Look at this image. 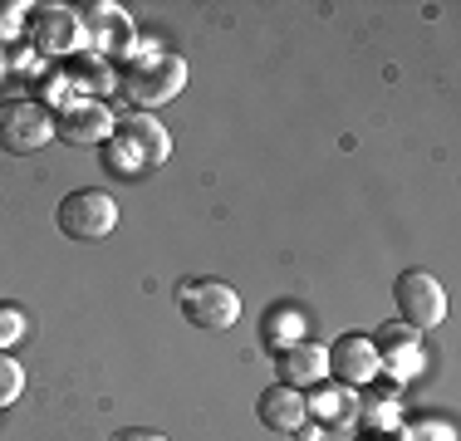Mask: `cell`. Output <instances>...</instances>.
<instances>
[{
    "label": "cell",
    "mask_w": 461,
    "mask_h": 441,
    "mask_svg": "<svg viewBox=\"0 0 461 441\" xmlns=\"http://www.w3.org/2000/svg\"><path fill=\"white\" fill-rule=\"evenodd\" d=\"M84 44H89L94 59H133V20L123 5H89L84 10Z\"/></svg>",
    "instance_id": "cell-7"
},
{
    "label": "cell",
    "mask_w": 461,
    "mask_h": 441,
    "mask_svg": "<svg viewBox=\"0 0 461 441\" xmlns=\"http://www.w3.org/2000/svg\"><path fill=\"white\" fill-rule=\"evenodd\" d=\"M256 412H260V422H266L270 432H304V422H310V402H304V392L285 388V382H270V388L260 392Z\"/></svg>",
    "instance_id": "cell-11"
},
{
    "label": "cell",
    "mask_w": 461,
    "mask_h": 441,
    "mask_svg": "<svg viewBox=\"0 0 461 441\" xmlns=\"http://www.w3.org/2000/svg\"><path fill=\"white\" fill-rule=\"evenodd\" d=\"M15 338H25V314L15 304H0V353H5Z\"/></svg>",
    "instance_id": "cell-17"
},
{
    "label": "cell",
    "mask_w": 461,
    "mask_h": 441,
    "mask_svg": "<svg viewBox=\"0 0 461 441\" xmlns=\"http://www.w3.org/2000/svg\"><path fill=\"white\" fill-rule=\"evenodd\" d=\"M310 412L320 417V422H334V427H354L358 422V402H348V392H339V388H324L310 402Z\"/></svg>",
    "instance_id": "cell-15"
},
{
    "label": "cell",
    "mask_w": 461,
    "mask_h": 441,
    "mask_svg": "<svg viewBox=\"0 0 461 441\" xmlns=\"http://www.w3.org/2000/svg\"><path fill=\"white\" fill-rule=\"evenodd\" d=\"M118 138L108 142V172H148L162 167L172 158V138L158 118L133 113V118H118Z\"/></svg>",
    "instance_id": "cell-2"
},
{
    "label": "cell",
    "mask_w": 461,
    "mask_h": 441,
    "mask_svg": "<svg viewBox=\"0 0 461 441\" xmlns=\"http://www.w3.org/2000/svg\"><path fill=\"white\" fill-rule=\"evenodd\" d=\"M329 373V358L320 344H290L280 353V382L285 388H304V382H320Z\"/></svg>",
    "instance_id": "cell-12"
},
{
    "label": "cell",
    "mask_w": 461,
    "mask_h": 441,
    "mask_svg": "<svg viewBox=\"0 0 461 441\" xmlns=\"http://www.w3.org/2000/svg\"><path fill=\"white\" fill-rule=\"evenodd\" d=\"M177 309L186 324L196 328H230L240 319V294L230 290L226 280H216V274H202V280H182L177 284Z\"/></svg>",
    "instance_id": "cell-3"
},
{
    "label": "cell",
    "mask_w": 461,
    "mask_h": 441,
    "mask_svg": "<svg viewBox=\"0 0 461 441\" xmlns=\"http://www.w3.org/2000/svg\"><path fill=\"white\" fill-rule=\"evenodd\" d=\"M266 348H290V344H304V314L300 309H270L266 314Z\"/></svg>",
    "instance_id": "cell-14"
},
{
    "label": "cell",
    "mask_w": 461,
    "mask_h": 441,
    "mask_svg": "<svg viewBox=\"0 0 461 441\" xmlns=\"http://www.w3.org/2000/svg\"><path fill=\"white\" fill-rule=\"evenodd\" d=\"M20 388H25V368H20L10 353H0V407H10L20 397Z\"/></svg>",
    "instance_id": "cell-16"
},
{
    "label": "cell",
    "mask_w": 461,
    "mask_h": 441,
    "mask_svg": "<svg viewBox=\"0 0 461 441\" xmlns=\"http://www.w3.org/2000/svg\"><path fill=\"white\" fill-rule=\"evenodd\" d=\"M54 138V113L35 98H20V104L0 108V152L10 158H30Z\"/></svg>",
    "instance_id": "cell-5"
},
{
    "label": "cell",
    "mask_w": 461,
    "mask_h": 441,
    "mask_svg": "<svg viewBox=\"0 0 461 441\" xmlns=\"http://www.w3.org/2000/svg\"><path fill=\"white\" fill-rule=\"evenodd\" d=\"M310 441H320V436H310Z\"/></svg>",
    "instance_id": "cell-19"
},
{
    "label": "cell",
    "mask_w": 461,
    "mask_h": 441,
    "mask_svg": "<svg viewBox=\"0 0 461 441\" xmlns=\"http://www.w3.org/2000/svg\"><path fill=\"white\" fill-rule=\"evenodd\" d=\"M30 10H35V15H30V44H35L40 54H54V59L79 54V44H84L79 10H69V5H30Z\"/></svg>",
    "instance_id": "cell-8"
},
{
    "label": "cell",
    "mask_w": 461,
    "mask_h": 441,
    "mask_svg": "<svg viewBox=\"0 0 461 441\" xmlns=\"http://www.w3.org/2000/svg\"><path fill=\"white\" fill-rule=\"evenodd\" d=\"M182 88H186V59L162 50V44H148L123 69V98L133 108H158L167 98H177Z\"/></svg>",
    "instance_id": "cell-1"
},
{
    "label": "cell",
    "mask_w": 461,
    "mask_h": 441,
    "mask_svg": "<svg viewBox=\"0 0 461 441\" xmlns=\"http://www.w3.org/2000/svg\"><path fill=\"white\" fill-rule=\"evenodd\" d=\"M59 230L69 240H108L118 230V202L108 192H74L59 202Z\"/></svg>",
    "instance_id": "cell-4"
},
{
    "label": "cell",
    "mask_w": 461,
    "mask_h": 441,
    "mask_svg": "<svg viewBox=\"0 0 461 441\" xmlns=\"http://www.w3.org/2000/svg\"><path fill=\"white\" fill-rule=\"evenodd\" d=\"M324 358H329V373H334L344 388H364V382L378 378V348H373V338L364 334H344V338H334V344L324 348Z\"/></svg>",
    "instance_id": "cell-10"
},
{
    "label": "cell",
    "mask_w": 461,
    "mask_h": 441,
    "mask_svg": "<svg viewBox=\"0 0 461 441\" xmlns=\"http://www.w3.org/2000/svg\"><path fill=\"white\" fill-rule=\"evenodd\" d=\"M113 128H118V118L98 98H79V104H69L54 118V138H64L69 148H94V142L113 138Z\"/></svg>",
    "instance_id": "cell-9"
},
{
    "label": "cell",
    "mask_w": 461,
    "mask_h": 441,
    "mask_svg": "<svg viewBox=\"0 0 461 441\" xmlns=\"http://www.w3.org/2000/svg\"><path fill=\"white\" fill-rule=\"evenodd\" d=\"M393 300H398L402 328H412V334H427V328H437V324L447 319V294H442V284H437L427 270L398 274V284H393Z\"/></svg>",
    "instance_id": "cell-6"
},
{
    "label": "cell",
    "mask_w": 461,
    "mask_h": 441,
    "mask_svg": "<svg viewBox=\"0 0 461 441\" xmlns=\"http://www.w3.org/2000/svg\"><path fill=\"white\" fill-rule=\"evenodd\" d=\"M113 441H167V436H162V432H148V427H123Z\"/></svg>",
    "instance_id": "cell-18"
},
{
    "label": "cell",
    "mask_w": 461,
    "mask_h": 441,
    "mask_svg": "<svg viewBox=\"0 0 461 441\" xmlns=\"http://www.w3.org/2000/svg\"><path fill=\"white\" fill-rule=\"evenodd\" d=\"M373 348H378V363H383V368H388L393 358H402V363H398L402 373H417V368H422V348L412 344V328H393V324H388L378 338H373Z\"/></svg>",
    "instance_id": "cell-13"
}]
</instances>
